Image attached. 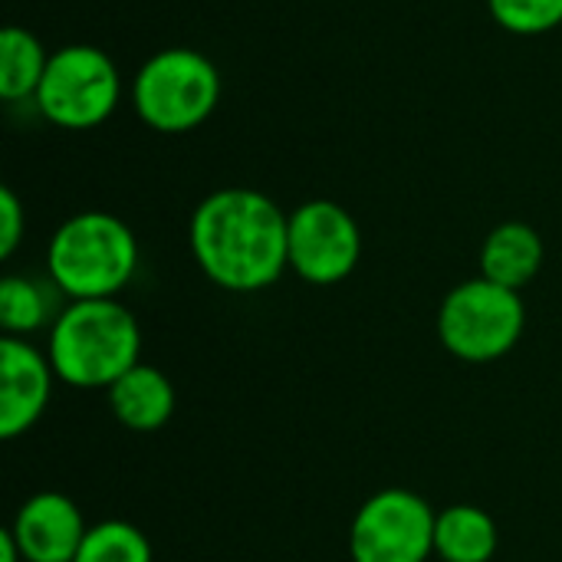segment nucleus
<instances>
[{
    "label": "nucleus",
    "mask_w": 562,
    "mask_h": 562,
    "mask_svg": "<svg viewBox=\"0 0 562 562\" xmlns=\"http://www.w3.org/2000/svg\"><path fill=\"white\" fill-rule=\"evenodd\" d=\"M188 240L201 273L227 293H260L290 270V214L254 188L207 194Z\"/></svg>",
    "instance_id": "obj_1"
},
{
    "label": "nucleus",
    "mask_w": 562,
    "mask_h": 562,
    "mask_svg": "<svg viewBox=\"0 0 562 562\" xmlns=\"http://www.w3.org/2000/svg\"><path fill=\"white\" fill-rule=\"evenodd\" d=\"M46 356L63 385L109 392L142 362V329L119 300H69L53 319Z\"/></svg>",
    "instance_id": "obj_2"
},
{
    "label": "nucleus",
    "mask_w": 562,
    "mask_h": 562,
    "mask_svg": "<svg viewBox=\"0 0 562 562\" xmlns=\"http://www.w3.org/2000/svg\"><path fill=\"white\" fill-rule=\"evenodd\" d=\"M135 270L138 240L122 217L105 211L66 217L46 247L49 283L69 300H115Z\"/></svg>",
    "instance_id": "obj_3"
},
{
    "label": "nucleus",
    "mask_w": 562,
    "mask_h": 562,
    "mask_svg": "<svg viewBox=\"0 0 562 562\" xmlns=\"http://www.w3.org/2000/svg\"><path fill=\"white\" fill-rule=\"evenodd\" d=\"M138 119L161 135H184L204 125L221 102L217 66L191 49L168 46L142 63L132 82Z\"/></svg>",
    "instance_id": "obj_4"
},
{
    "label": "nucleus",
    "mask_w": 562,
    "mask_h": 562,
    "mask_svg": "<svg viewBox=\"0 0 562 562\" xmlns=\"http://www.w3.org/2000/svg\"><path fill=\"white\" fill-rule=\"evenodd\" d=\"M441 346L471 366H487L517 349L527 329V303L487 277L458 283L438 306Z\"/></svg>",
    "instance_id": "obj_5"
},
{
    "label": "nucleus",
    "mask_w": 562,
    "mask_h": 562,
    "mask_svg": "<svg viewBox=\"0 0 562 562\" xmlns=\"http://www.w3.org/2000/svg\"><path fill=\"white\" fill-rule=\"evenodd\" d=\"M122 99L115 63L89 43H69L49 53L43 82L33 95L40 115L59 128L86 132L102 125Z\"/></svg>",
    "instance_id": "obj_6"
},
{
    "label": "nucleus",
    "mask_w": 562,
    "mask_h": 562,
    "mask_svg": "<svg viewBox=\"0 0 562 562\" xmlns=\"http://www.w3.org/2000/svg\"><path fill=\"white\" fill-rule=\"evenodd\" d=\"M431 504L408 487L375 491L352 517V562H428L435 553Z\"/></svg>",
    "instance_id": "obj_7"
},
{
    "label": "nucleus",
    "mask_w": 562,
    "mask_h": 562,
    "mask_svg": "<svg viewBox=\"0 0 562 562\" xmlns=\"http://www.w3.org/2000/svg\"><path fill=\"white\" fill-rule=\"evenodd\" d=\"M362 257V231L356 217L329 201L316 198L290 214V270L313 286L342 283Z\"/></svg>",
    "instance_id": "obj_8"
},
{
    "label": "nucleus",
    "mask_w": 562,
    "mask_h": 562,
    "mask_svg": "<svg viewBox=\"0 0 562 562\" xmlns=\"http://www.w3.org/2000/svg\"><path fill=\"white\" fill-rule=\"evenodd\" d=\"M53 362L30 339H0V438L13 441L26 435L49 405L53 395Z\"/></svg>",
    "instance_id": "obj_9"
},
{
    "label": "nucleus",
    "mask_w": 562,
    "mask_h": 562,
    "mask_svg": "<svg viewBox=\"0 0 562 562\" xmlns=\"http://www.w3.org/2000/svg\"><path fill=\"white\" fill-rule=\"evenodd\" d=\"M10 533L26 562H72L89 527L76 501L56 491H43L20 504Z\"/></svg>",
    "instance_id": "obj_10"
},
{
    "label": "nucleus",
    "mask_w": 562,
    "mask_h": 562,
    "mask_svg": "<svg viewBox=\"0 0 562 562\" xmlns=\"http://www.w3.org/2000/svg\"><path fill=\"white\" fill-rule=\"evenodd\" d=\"M109 408L115 415L119 425H125L128 431L148 435L158 431L171 422L175 415V385L171 379L155 369L138 362L135 369H128L109 392Z\"/></svg>",
    "instance_id": "obj_11"
},
{
    "label": "nucleus",
    "mask_w": 562,
    "mask_h": 562,
    "mask_svg": "<svg viewBox=\"0 0 562 562\" xmlns=\"http://www.w3.org/2000/svg\"><path fill=\"white\" fill-rule=\"evenodd\" d=\"M540 267H543V240L524 221L497 224L481 247V277L507 290L520 293L527 283L537 280Z\"/></svg>",
    "instance_id": "obj_12"
},
{
    "label": "nucleus",
    "mask_w": 562,
    "mask_h": 562,
    "mask_svg": "<svg viewBox=\"0 0 562 562\" xmlns=\"http://www.w3.org/2000/svg\"><path fill=\"white\" fill-rule=\"evenodd\" d=\"M497 547V520L474 504H454L435 520V553L445 562H491Z\"/></svg>",
    "instance_id": "obj_13"
},
{
    "label": "nucleus",
    "mask_w": 562,
    "mask_h": 562,
    "mask_svg": "<svg viewBox=\"0 0 562 562\" xmlns=\"http://www.w3.org/2000/svg\"><path fill=\"white\" fill-rule=\"evenodd\" d=\"M46 63L49 53L30 30L7 26L0 33V95L7 102L33 99L43 82Z\"/></svg>",
    "instance_id": "obj_14"
},
{
    "label": "nucleus",
    "mask_w": 562,
    "mask_h": 562,
    "mask_svg": "<svg viewBox=\"0 0 562 562\" xmlns=\"http://www.w3.org/2000/svg\"><path fill=\"white\" fill-rule=\"evenodd\" d=\"M56 306H53V293L33 280V277H20L10 273L0 280V326L3 336H16L26 339L33 333H40L43 326H49V319H56Z\"/></svg>",
    "instance_id": "obj_15"
},
{
    "label": "nucleus",
    "mask_w": 562,
    "mask_h": 562,
    "mask_svg": "<svg viewBox=\"0 0 562 562\" xmlns=\"http://www.w3.org/2000/svg\"><path fill=\"white\" fill-rule=\"evenodd\" d=\"M76 562H151V543L128 520H102L89 527Z\"/></svg>",
    "instance_id": "obj_16"
},
{
    "label": "nucleus",
    "mask_w": 562,
    "mask_h": 562,
    "mask_svg": "<svg viewBox=\"0 0 562 562\" xmlns=\"http://www.w3.org/2000/svg\"><path fill=\"white\" fill-rule=\"evenodd\" d=\"M491 16L517 33V36H540L562 23V0H487Z\"/></svg>",
    "instance_id": "obj_17"
},
{
    "label": "nucleus",
    "mask_w": 562,
    "mask_h": 562,
    "mask_svg": "<svg viewBox=\"0 0 562 562\" xmlns=\"http://www.w3.org/2000/svg\"><path fill=\"white\" fill-rule=\"evenodd\" d=\"M26 231V214L13 188H0V257H13Z\"/></svg>",
    "instance_id": "obj_18"
},
{
    "label": "nucleus",
    "mask_w": 562,
    "mask_h": 562,
    "mask_svg": "<svg viewBox=\"0 0 562 562\" xmlns=\"http://www.w3.org/2000/svg\"><path fill=\"white\" fill-rule=\"evenodd\" d=\"M0 562H26L20 547H16V540H13V533H10V527L0 533Z\"/></svg>",
    "instance_id": "obj_19"
},
{
    "label": "nucleus",
    "mask_w": 562,
    "mask_h": 562,
    "mask_svg": "<svg viewBox=\"0 0 562 562\" xmlns=\"http://www.w3.org/2000/svg\"><path fill=\"white\" fill-rule=\"evenodd\" d=\"M72 562H76V560H72Z\"/></svg>",
    "instance_id": "obj_20"
}]
</instances>
